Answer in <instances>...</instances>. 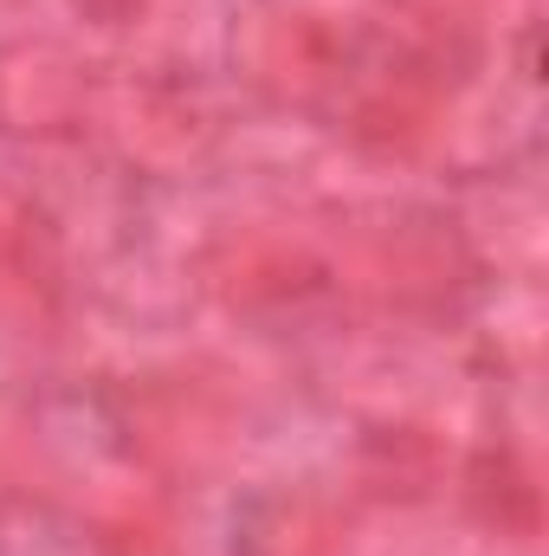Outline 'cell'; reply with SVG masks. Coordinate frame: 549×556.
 I'll return each mask as SVG.
<instances>
[{
    "mask_svg": "<svg viewBox=\"0 0 549 556\" xmlns=\"http://www.w3.org/2000/svg\"><path fill=\"white\" fill-rule=\"evenodd\" d=\"M375 278L388 311L413 324H452L478 298V253L446 220H401L375 247Z\"/></svg>",
    "mask_w": 549,
    "mask_h": 556,
    "instance_id": "6da1fadb",
    "label": "cell"
},
{
    "mask_svg": "<svg viewBox=\"0 0 549 556\" xmlns=\"http://www.w3.org/2000/svg\"><path fill=\"white\" fill-rule=\"evenodd\" d=\"M323 260L284 233H227L201 253V285L233 311H291L323 291Z\"/></svg>",
    "mask_w": 549,
    "mask_h": 556,
    "instance_id": "7a4b0ae2",
    "label": "cell"
},
{
    "mask_svg": "<svg viewBox=\"0 0 549 556\" xmlns=\"http://www.w3.org/2000/svg\"><path fill=\"white\" fill-rule=\"evenodd\" d=\"M459 505L478 531L505 538V544H537L544 538V485H537V466L505 446V440H485L465 466H459Z\"/></svg>",
    "mask_w": 549,
    "mask_h": 556,
    "instance_id": "3957f363",
    "label": "cell"
},
{
    "mask_svg": "<svg viewBox=\"0 0 549 556\" xmlns=\"http://www.w3.org/2000/svg\"><path fill=\"white\" fill-rule=\"evenodd\" d=\"M253 78L284 98V104H317L330 85H343L349 72V52L336 39V26H323L317 13H272L259 46H253Z\"/></svg>",
    "mask_w": 549,
    "mask_h": 556,
    "instance_id": "277c9868",
    "label": "cell"
},
{
    "mask_svg": "<svg viewBox=\"0 0 549 556\" xmlns=\"http://www.w3.org/2000/svg\"><path fill=\"white\" fill-rule=\"evenodd\" d=\"M349 472H356V492L375 505H420L446 485V446L420 420H375L356 440Z\"/></svg>",
    "mask_w": 549,
    "mask_h": 556,
    "instance_id": "5b68a950",
    "label": "cell"
},
{
    "mask_svg": "<svg viewBox=\"0 0 549 556\" xmlns=\"http://www.w3.org/2000/svg\"><path fill=\"white\" fill-rule=\"evenodd\" d=\"M233 556H349V525L317 492H266L240 511Z\"/></svg>",
    "mask_w": 549,
    "mask_h": 556,
    "instance_id": "8992f818",
    "label": "cell"
},
{
    "mask_svg": "<svg viewBox=\"0 0 549 556\" xmlns=\"http://www.w3.org/2000/svg\"><path fill=\"white\" fill-rule=\"evenodd\" d=\"M194 395L188 376H142L124 389V433L142 459H188L194 446H214V420L194 415Z\"/></svg>",
    "mask_w": 549,
    "mask_h": 556,
    "instance_id": "52a82bcc",
    "label": "cell"
},
{
    "mask_svg": "<svg viewBox=\"0 0 549 556\" xmlns=\"http://www.w3.org/2000/svg\"><path fill=\"white\" fill-rule=\"evenodd\" d=\"M98 551L104 556H175V525L155 505H130V511H117L98 531Z\"/></svg>",
    "mask_w": 549,
    "mask_h": 556,
    "instance_id": "ba28073f",
    "label": "cell"
},
{
    "mask_svg": "<svg viewBox=\"0 0 549 556\" xmlns=\"http://www.w3.org/2000/svg\"><path fill=\"white\" fill-rule=\"evenodd\" d=\"M72 13L91 20V26H104V33H124V26H137L142 13H149V0H72Z\"/></svg>",
    "mask_w": 549,
    "mask_h": 556,
    "instance_id": "9c48e42d",
    "label": "cell"
}]
</instances>
